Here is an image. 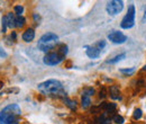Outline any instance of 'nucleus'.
Segmentation results:
<instances>
[{
    "label": "nucleus",
    "mask_w": 146,
    "mask_h": 124,
    "mask_svg": "<svg viewBox=\"0 0 146 124\" xmlns=\"http://www.w3.org/2000/svg\"><path fill=\"white\" fill-rule=\"evenodd\" d=\"M21 109L17 104H10L1 109L0 124H18V119Z\"/></svg>",
    "instance_id": "f257e3e1"
},
{
    "label": "nucleus",
    "mask_w": 146,
    "mask_h": 124,
    "mask_svg": "<svg viewBox=\"0 0 146 124\" xmlns=\"http://www.w3.org/2000/svg\"><path fill=\"white\" fill-rule=\"evenodd\" d=\"M38 90L44 95H63V85L56 80V79H50L44 82H40L37 86Z\"/></svg>",
    "instance_id": "f03ea898"
},
{
    "label": "nucleus",
    "mask_w": 146,
    "mask_h": 124,
    "mask_svg": "<svg viewBox=\"0 0 146 124\" xmlns=\"http://www.w3.org/2000/svg\"><path fill=\"white\" fill-rule=\"evenodd\" d=\"M58 43V36L55 33L48 32L42 36L37 42V49L42 52L48 53L51 50H53Z\"/></svg>",
    "instance_id": "7ed1b4c3"
},
{
    "label": "nucleus",
    "mask_w": 146,
    "mask_h": 124,
    "mask_svg": "<svg viewBox=\"0 0 146 124\" xmlns=\"http://www.w3.org/2000/svg\"><path fill=\"white\" fill-rule=\"evenodd\" d=\"M68 54V45L61 44L56 52H48L43 59V62L46 66H56L61 63Z\"/></svg>",
    "instance_id": "20e7f679"
},
{
    "label": "nucleus",
    "mask_w": 146,
    "mask_h": 124,
    "mask_svg": "<svg viewBox=\"0 0 146 124\" xmlns=\"http://www.w3.org/2000/svg\"><path fill=\"white\" fill-rule=\"evenodd\" d=\"M135 16H136V11H135V6L130 5L128 7V10L125 15V17L123 18L121 23H120V27L124 29H129L135 25Z\"/></svg>",
    "instance_id": "39448f33"
},
{
    "label": "nucleus",
    "mask_w": 146,
    "mask_h": 124,
    "mask_svg": "<svg viewBox=\"0 0 146 124\" xmlns=\"http://www.w3.org/2000/svg\"><path fill=\"white\" fill-rule=\"evenodd\" d=\"M123 9H124V1L121 0H112V1H109L106 6V10L110 16L118 15Z\"/></svg>",
    "instance_id": "423d86ee"
},
{
    "label": "nucleus",
    "mask_w": 146,
    "mask_h": 124,
    "mask_svg": "<svg viewBox=\"0 0 146 124\" xmlns=\"http://www.w3.org/2000/svg\"><path fill=\"white\" fill-rule=\"evenodd\" d=\"M108 40L115 44H123L127 41V36L119 31H112L108 34Z\"/></svg>",
    "instance_id": "0eeeda50"
},
{
    "label": "nucleus",
    "mask_w": 146,
    "mask_h": 124,
    "mask_svg": "<svg viewBox=\"0 0 146 124\" xmlns=\"http://www.w3.org/2000/svg\"><path fill=\"white\" fill-rule=\"evenodd\" d=\"M87 48V55L90 58V59H97L100 56V51L96 45L94 46H86Z\"/></svg>",
    "instance_id": "6e6552de"
},
{
    "label": "nucleus",
    "mask_w": 146,
    "mask_h": 124,
    "mask_svg": "<svg viewBox=\"0 0 146 124\" xmlns=\"http://www.w3.org/2000/svg\"><path fill=\"white\" fill-rule=\"evenodd\" d=\"M35 38V32H34V29L33 28H28V29H26L25 32H24V34H23V40L25 41V42H32L33 40Z\"/></svg>",
    "instance_id": "1a4fd4ad"
},
{
    "label": "nucleus",
    "mask_w": 146,
    "mask_h": 124,
    "mask_svg": "<svg viewBox=\"0 0 146 124\" xmlns=\"http://www.w3.org/2000/svg\"><path fill=\"white\" fill-rule=\"evenodd\" d=\"M5 17H6V21H7V27H9V28L16 27V17H15V14L9 13Z\"/></svg>",
    "instance_id": "9d476101"
},
{
    "label": "nucleus",
    "mask_w": 146,
    "mask_h": 124,
    "mask_svg": "<svg viewBox=\"0 0 146 124\" xmlns=\"http://www.w3.org/2000/svg\"><path fill=\"white\" fill-rule=\"evenodd\" d=\"M109 96L112 99H120V90L117 86H111L109 88Z\"/></svg>",
    "instance_id": "9b49d317"
},
{
    "label": "nucleus",
    "mask_w": 146,
    "mask_h": 124,
    "mask_svg": "<svg viewBox=\"0 0 146 124\" xmlns=\"http://www.w3.org/2000/svg\"><path fill=\"white\" fill-rule=\"evenodd\" d=\"M91 105V99L90 97L87 95V94H82V97H81V106L83 108H88V107Z\"/></svg>",
    "instance_id": "f8f14e48"
},
{
    "label": "nucleus",
    "mask_w": 146,
    "mask_h": 124,
    "mask_svg": "<svg viewBox=\"0 0 146 124\" xmlns=\"http://www.w3.org/2000/svg\"><path fill=\"white\" fill-rule=\"evenodd\" d=\"M100 107H102L107 113H113L116 111V104L113 103H102V105Z\"/></svg>",
    "instance_id": "ddd939ff"
},
{
    "label": "nucleus",
    "mask_w": 146,
    "mask_h": 124,
    "mask_svg": "<svg viewBox=\"0 0 146 124\" xmlns=\"http://www.w3.org/2000/svg\"><path fill=\"white\" fill-rule=\"evenodd\" d=\"M64 103H65L66 106L70 107L72 111H75V109H76V102H75V101H71L70 98L65 97V98H64Z\"/></svg>",
    "instance_id": "4468645a"
},
{
    "label": "nucleus",
    "mask_w": 146,
    "mask_h": 124,
    "mask_svg": "<svg viewBox=\"0 0 146 124\" xmlns=\"http://www.w3.org/2000/svg\"><path fill=\"white\" fill-rule=\"evenodd\" d=\"M125 58H126V54L121 53V54H119V55H116L113 59L108 60L107 63H116V62H118V61H120V60H123V59H125Z\"/></svg>",
    "instance_id": "2eb2a0df"
},
{
    "label": "nucleus",
    "mask_w": 146,
    "mask_h": 124,
    "mask_svg": "<svg viewBox=\"0 0 146 124\" xmlns=\"http://www.w3.org/2000/svg\"><path fill=\"white\" fill-rule=\"evenodd\" d=\"M142 116H143V112H142V109H141V108H136V109L134 111V113H133V119L137 121V120H141Z\"/></svg>",
    "instance_id": "dca6fc26"
},
{
    "label": "nucleus",
    "mask_w": 146,
    "mask_h": 124,
    "mask_svg": "<svg viewBox=\"0 0 146 124\" xmlns=\"http://www.w3.org/2000/svg\"><path fill=\"white\" fill-rule=\"evenodd\" d=\"M112 121H113L116 124H124V122H125V119H124L121 115L117 114V115H115V116L112 117Z\"/></svg>",
    "instance_id": "f3484780"
},
{
    "label": "nucleus",
    "mask_w": 146,
    "mask_h": 124,
    "mask_svg": "<svg viewBox=\"0 0 146 124\" xmlns=\"http://www.w3.org/2000/svg\"><path fill=\"white\" fill-rule=\"evenodd\" d=\"M14 11H15V15H17V17L19 16H21V14L24 13V7L23 6H15V8H14Z\"/></svg>",
    "instance_id": "a211bd4d"
},
{
    "label": "nucleus",
    "mask_w": 146,
    "mask_h": 124,
    "mask_svg": "<svg viewBox=\"0 0 146 124\" xmlns=\"http://www.w3.org/2000/svg\"><path fill=\"white\" fill-rule=\"evenodd\" d=\"M24 24H25V18L23 16L16 17V27H23Z\"/></svg>",
    "instance_id": "6ab92c4d"
},
{
    "label": "nucleus",
    "mask_w": 146,
    "mask_h": 124,
    "mask_svg": "<svg viewBox=\"0 0 146 124\" xmlns=\"http://www.w3.org/2000/svg\"><path fill=\"white\" fill-rule=\"evenodd\" d=\"M119 71L124 74H133L135 72V68H128V69H119Z\"/></svg>",
    "instance_id": "aec40b11"
},
{
    "label": "nucleus",
    "mask_w": 146,
    "mask_h": 124,
    "mask_svg": "<svg viewBox=\"0 0 146 124\" xmlns=\"http://www.w3.org/2000/svg\"><path fill=\"white\" fill-rule=\"evenodd\" d=\"M96 46H97L99 50H102V49L106 46V42H105V41H99V42L96 44Z\"/></svg>",
    "instance_id": "412c9836"
},
{
    "label": "nucleus",
    "mask_w": 146,
    "mask_h": 124,
    "mask_svg": "<svg viewBox=\"0 0 146 124\" xmlns=\"http://www.w3.org/2000/svg\"><path fill=\"white\" fill-rule=\"evenodd\" d=\"M83 92H84V94H87V95L90 97V96H92V95L94 94V89L93 88H87Z\"/></svg>",
    "instance_id": "4be33fe9"
},
{
    "label": "nucleus",
    "mask_w": 146,
    "mask_h": 124,
    "mask_svg": "<svg viewBox=\"0 0 146 124\" xmlns=\"http://www.w3.org/2000/svg\"><path fill=\"white\" fill-rule=\"evenodd\" d=\"M7 28V21H6V17H2V33L6 32Z\"/></svg>",
    "instance_id": "5701e85b"
},
{
    "label": "nucleus",
    "mask_w": 146,
    "mask_h": 124,
    "mask_svg": "<svg viewBox=\"0 0 146 124\" xmlns=\"http://www.w3.org/2000/svg\"><path fill=\"white\" fill-rule=\"evenodd\" d=\"M0 56H2V58H6V56H7V53H6L2 49H0Z\"/></svg>",
    "instance_id": "b1692460"
},
{
    "label": "nucleus",
    "mask_w": 146,
    "mask_h": 124,
    "mask_svg": "<svg viewBox=\"0 0 146 124\" xmlns=\"http://www.w3.org/2000/svg\"><path fill=\"white\" fill-rule=\"evenodd\" d=\"M143 20L146 21V8H145V11H144V16H143Z\"/></svg>",
    "instance_id": "393cba45"
},
{
    "label": "nucleus",
    "mask_w": 146,
    "mask_h": 124,
    "mask_svg": "<svg viewBox=\"0 0 146 124\" xmlns=\"http://www.w3.org/2000/svg\"><path fill=\"white\" fill-rule=\"evenodd\" d=\"M102 124H110V121H109V120H106V121H105Z\"/></svg>",
    "instance_id": "a878e982"
},
{
    "label": "nucleus",
    "mask_w": 146,
    "mask_h": 124,
    "mask_svg": "<svg viewBox=\"0 0 146 124\" xmlns=\"http://www.w3.org/2000/svg\"><path fill=\"white\" fill-rule=\"evenodd\" d=\"M135 124H137V123H135Z\"/></svg>",
    "instance_id": "bb28decb"
}]
</instances>
